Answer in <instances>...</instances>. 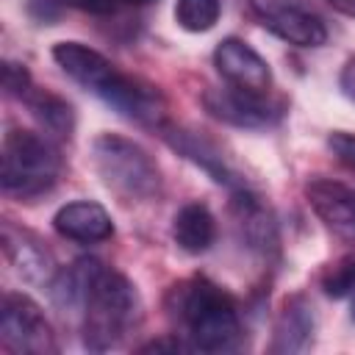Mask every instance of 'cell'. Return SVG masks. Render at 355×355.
<instances>
[{"mask_svg":"<svg viewBox=\"0 0 355 355\" xmlns=\"http://www.w3.org/2000/svg\"><path fill=\"white\" fill-rule=\"evenodd\" d=\"M53 58L78 86L105 100L130 122L144 128H158V130L164 128L166 105L158 89L119 72L103 53L80 42H58L53 47Z\"/></svg>","mask_w":355,"mask_h":355,"instance_id":"6da1fadb","label":"cell"},{"mask_svg":"<svg viewBox=\"0 0 355 355\" xmlns=\"http://www.w3.org/2000/svg\"><path fill=\"white\" fill-rule=\"evenodd\" d=\"M172 316L197 352H233L241 347L244 324L233 297L208 277H191L172 291Z\"/></svg>","mask_w":355,"mask_h":355,"instance_id":"7a4b0ae2","label":"cell"},{"mask_svg":"<svg viewBox=\"0 0 355 355\" xmlns=\"http://www.w3.org/2000/svg\"><path fill=\"white\" fill-rule=\"evenodd\" d=\"M139 324V294L133 283L103 266L94 272L86 300L80 305L83 347L92 352L116 349Z\"/></svg>","mask_w":355,"mask_h":355,"instance_id":"3957f363","label":"cell"},{"mask_svg":"<svg viewBox=\"0 0 355 355\" xmlns=\"http://www.w3.org/2000/svg\"><path fill=\"white\" fill-rule=\"evenodd\" d=\"M92 164L103 186L122 202H147L161 191V169L133 139L100 133L92 141Z\"/></svg>","mask_w":355,"mask_h":355,"instance_id":"277c9868","label":"cell"},{"mask_svg":"<svg viewBox=\"0 0 355 355\" xmlns=\"http://www.w3.org/2000/svg\"><path fill=\"white\" fill-rule=\"evenodd\" d=\"M0 183L3 191L31 200L50 191L61 172L58 150L33 130H8L0 153Z\"/></svg>","mask_w":355,"mask_h":355,"instance_id":"5b68a950","label":"cell"},{"mask_svg":"<svg viewBox=\"0 0 355 355\" xmlns=\"http://www.w3.org/2000/svg\"><path fill=\"white\" fill-rule=\"evenodd\" d=\"M0 344L14 355H53L58 352L55 333L42 308L19 291H8L0 305Z\"/></svg>","mask_w":355,"mask_h":355,"instance_id":"8992f818","label":"cell"},{"mask_svg":"<svg viewBox=\"0 0 355 355\" xmlns=\"http://www.w3.org/2000/svg\"><path fill=\"white\" fill-rule=\"evenodd\" d=\"M250 8L263 28L294 47H319L327 39L324 22L294 0H250Z\"/></svg>","mask_w":355,"mask_h":355,"instance_id":"52a82bcc","label":"cell"},{"mask_svg":"<svg viewBox=\"0 0 355 355\" xmlns=\"http://www.w3.org/2000/svg\"><path fill=\"white\" fill-rule=\"evenodd\" d=\"M214 67L227 86H236L241 92L266 94L272 86V69L266 58L244 39H222L214 50Z\"/></svg>","mask_w":355,"mask_h":355,"instance_id":"ba28073f","label":"cell"},{"mask_svg":"<svg viewBox=\"0 0 355 355\" xmlns=\"http://www.w3.org/2000/svg\"><path fill=\"white\" fill-rule=\"evenodd\" d=\"M202 105L211 116L236 128H269L280 119V105L269 103L266 94L241 92L236 86L208 89L202 94Z\"/></svg>","mask_w":355,"mask_h":355,"instance_id":"9c48e42d","label":"cell"},{"mask_svg":"<svg viewBox=\"0 0 355 355\" xmlns=\"http://www.w3.org/2000/svg\"><path fill=\"white\" fill-rule=\"evenodd\" d=\"M305 197L327 230H333L347 244H355V189L352 186L330 178H313L305 186Z\"/></svg>","mask_w":355,"mask_h":355,"instance_id":"30bf717a","label":"cell"},{"mask_svg":"<svg viewBox=\"0 0 355 355\" xmlns=\"http://www.w3.org/2000/svg\"><path fill=\"white\" fill-rule=\"evenodd\" d=\"M3 250H6V258L11 261V266L17 269V275H22L28 283L53 286L58 266H55L50 250L33 233L19 230L11 222H6L3 225Z\"/></svg>","mask_w":355,"mask_h":355,"instance_id":"8fae6325","label":"cell"},{"mask_svg":"<svg viewBox=\"0 0 355 355\" xmlns=\"http://www.w3.org/2000/svg\"><path fill=\"white\" fill-rule=\"evenodd\" d=\"M53 227L58 236L78 244H100L114 236L111 214L94 200H75L55 211Z\"/></svg>","mask_w":355,"mask_h":355,"instance_id":"7c38bea8","label":"cell"},{"mask_svg":"<svg viewBox=\"0 0 355 355\" xmlns=\"http://www.w3.org/2000/svg\"><path fill=\"white\" fill-rule=\"evenodd\" d=\"M233 219L239 227L241 241H247V247L258 255H269L277 247V227L275 219L269 214V208L244 186H239L233 191Z\"/></svg>","mask_w":355,"mask_h":355,"instance_id":"4fadbf2b","label":"cell"},{"mask_svg":"<svg viewBox=\"0 0 355 355\" xmlns=\"http://www.w3.org/2000/svg\"><path fill=\"white\" fill-rule=\"evenodd\" d=\"M313 311L308 305V300L302 294L286 300L283 311L277 313L275 322V333H272V344L269 349L275 355H294V352H305L313 344Z\"/></svg>","mask_w":355,"mask_h":355,"instance_id":"5bb4252c","label":"cell"},{"mask_svg":"<svg viewBox=\"0 0 355 355\" xmlns=\"http://www.w3.org/2000/svg\"><path fill=\"white\" fill-rule=\"evenodd\" d=\"M172 239L189 255H200V252L211 250V244L216 239L214 214L202 202H186L172 219Z\"/></svg>","mask_w":355,"mask_h":355,"instance_id":"9a60e30c","label":"cell"},{"mask_svg":"<svg viewBox=\"0 0 355 355\" xmlns=\"http://www.w3.org/2000/svg\"><path fill=\"white\" fill-rule=\"evenodd\" d=\"M161 133H164V139L178 153H183L189 161H194L197 166H202L216 183H225V186H233V189L241 186L239 180H233V172L227 169V164L219 155V150L214 144H208L205 139H200L197 133H189V130H180V128H169V125H164Z\"/></svg>","mask_w":355,"mask_h":355,"instance_id":"2e32d148","label":"cell"},{"mask_svg":"<svg viewBox=\"0 0 355 355\" xmlns=\"http://www.w3.org/2000/svg\"><path fill=\"white\" fill-rule=\"evenodd\" d=\"M33 119L50 133V136H58V139H69L72 130H75V111L72 105L53 94V92H28L25 97Z\"/></svg>","mask_w":355,"mask_h":355,"instance_id":"e0dca14e","label":"cell"},{"mask_svg":"<svg viewBox=\"0 0 355 355\" xmlns=\"http://www.w3.org/2000/svg\"><path fill=\"white\" fill-rule=\"evenodd\" d=\"M222 0H178L175 22L189 33H205L219 22Z\"/></svg>","mask_w":355,"mask_h":355,"instance_id":"ac0fdd59","label":"cell"},{"mask_svg":"<svg viewBox=\"0 0 355 355\" xmlns=\"http://www.w3.org/2000/svg\"><path fill=\"white\" fill-rule=\"evenodd\" d=\"M322 291L333 300L349 297L355 291V255H344L322 272Z\"/></svg>","mask_w":355,"mask_h":355,"instance_id":"d6986e66","label":"cell"},{"mask_svg":"<svg viewBox=\"0 0 355 355\" xmlns=\"http://www.w3.org/2000/svg\"><path fill=\"white\" fill-rule=\"evenodd\" d=\"M3 89L11 97H22V100L28 97V92L33 86H31V72L25 69V64H17V61L3 64Z\"/></svg>","mask_w":355,"mask_h":355,"instance_id":"ffe728a7","label":"cell"},{"mask_svg":"<svg viewBox=\"0 0 355 355\" xmlns=\"http://www.w3.org/2000/svg\"><path fill=\"white\" fill-rule=\"evenodd\" d=\"M327 147L333 150V155H338V161H344V164L355 166V133L336 130V133H330Z\"/></svg>","mask_w":355,"mask_h":355,"instance_id":"44dd1931","label":"cell"},{"mask_svg":"<svg viewBox=\"0 0 355 355\" xmlns=\"http://www.w3.org/2000/svg\"><path fill=\"white\" fill-rule=\"evenodd\" d=\"M64 3L72 8L89 11V14H114L122 0H64Z\"/></svg>","mask_w":355,"mask_h":355,"instance_id":"7402d4cb","label":"cell"},{"mask_svg":"<svg viewBox=\"0 0 355 355\" xmlns=\"http://www.w3.org/2000/svg\"><path fill=\"white\" fill-rule=\"evenodd\" d=\"M338 83H341V92L355 103V58H349L338 75Z\"/></svg>","mask_w":355,"mask_h":355,"instance_id":"603a6c76","label":"cell"},{"mask_svg":"<svg viewBox=\"0 0 355 355\" xmlns=\"http://www.w3.org/2000/svg\"><path fill=\"white\" fill-rule=\"evenodd\" d=\"M330 8H336L338 14H347V17H355V0H327Z\"/></svg>","mask_w":355,"mask_h":355,"instance_id":"cb8c5ba5","label":"cell"}]
</instances>
